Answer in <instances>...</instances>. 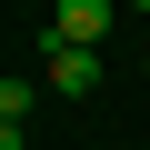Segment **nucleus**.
<instances>
[{"label": "nucleus", "instance_id": "1", "mask_svg": "<svg viewBox=\"0 0 150 150\" xmlns=\"http://www.w3.org/2000/svg\"><path fill=\"white\" fill-rule=\"evenodd\" d=\"M120 10H130V0H50V40H90V50H100Z\"/></svg>", "mask_w": 150, "mask_h": 150}, {"label": "nucleus", "instance_id": "3", "mask_svg": "<svg viewBox=\"0 0 150 150\" xmlns=\"http://www.w3.org/2000/svg\"><path fill=\"white\" fill-rule=\"evenodd\" d=\"M30 100H40L30 80H0V130H20V120H30Z\"/></svg>", "mask_w": 150, "mask_h": 150}, {"label": "nucleus", "instance_id": "4", "mask_svg": "<svg viewBox=\"0 0 150 150\" xmlns=\"http://www.w3.org/2000/svg\"><path fill=\"white\" fill-rule=\"evenodd\" d=\"M130 10H150V0H130Z\"/></svg>", "mask_w": 150, "mask_h": 150}, {"label": "nucleus", "instance_id": "2", "mask_svg": "<svg viewBox=\"0 0 150 150\" xmlns=\"http://www.w3.org/2000/svg\"><path fill=\"white\" fill-rule=\"evenodd\" d=\"M50 90H70V100L100 90V50L90 40H50Z\"/></svg>", "mask_w": 150, "mask_h": 150}]
</instances>
